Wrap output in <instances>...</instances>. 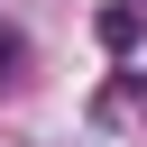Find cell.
Here are the masks:
<instances>
[{"mask_svg":"<svg viewBox=\"0 0 147 147\" xmlns=\"http://www.w3.org/2000/svg\"><path fill=\"white\" fill-rule=\"evenodd\" d=\"M92 110H101V119H147V83H110Z\"/></svg>","mask_w":147,"mask_h":147,"instance_id":"1","label":"cell"},{"mask_svg":"<svg viewBox=\"0 0 147 147\" xmlns=\"http://www.w3.org/2000/svg\"><path fill=\"white\" fill-rule=\"evenodd\" d=\"M92 28H101V46H129V37H138V18H129V0H119V9H101Z\"/></svg>","mask_w":147,"mask_h":147,"instance_id":"2","label":"cell"},{"mask_svg":"<svg viewBox=\"0 0 147 147\" xmlns=\"http://www.w3.org/2000/svg\"><path fill=\"white\" fill-rule=\"evenodd\" d=\"M129 18H138V28H147V0H129Z\"/></svg>","mask_w":147,"mask_h":147,"instance_id":"3","label":"cell"},{"mask_svg":"<svg viewBox=\"0 0 147 147\" xmlns=\"http://www.w3.org/2000/svg\"><path fill=\"white\" fill-rule=\"evenodd\" d=\"M9 55H18V46H9V37H0V64H9Z\"/></svg>","mask_w":147,"mask_h":147,"instance_id":"4","label":"cell"}]
</instances>
